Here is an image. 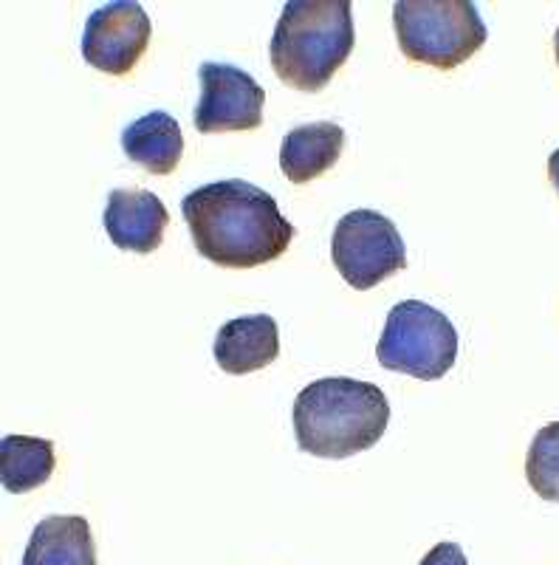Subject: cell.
<instances>
[{"label":"cell","instance_id":"cell-1","mask_svg":"<svg viewBox=\"0 0 559 565\" xmlns=\"http://www.w3.org/2000/svg\"><path fill=\"white\" fill-rule=\"evenodd\" d=\"M193 244L224 269H255L289 249L294 226L266 190L240 179L204 184L181 201Z\"/></svg>","mask_w":559,"mask_h":565},{"label":"cell","instance_id":"cell-2","mask_svg":"<svg viewBox=\"0 0 559 565\" xmlns=\"http://www.w3.org/2000/svg\"><path fill=\"white\" fill-rule=\"evenodd\" d=\"M390 424V405L379 385L329 376L302 387L294 402V436L302 452L351 458L379 444Z\"/></svg>","mask_w":559,"mask_h":565},{"label":"cell","instance_id":"cell-3","mask_svg":"<svg viewBox=\"0 0 559 565\" xmlns=\"http://www.w3.org/2000/svg\"><path fill=\"white\" fill-rule=\"evenodd\" d=\"M356 45L351 0H291L271 34V68L286 85L316 94Z\"/></svg>","mask_w":559,"mask_h":565},{"label":"cell","instance_id":"cell-4","mask_svg":"<svg viewBox=\"0 0 559 565\" xmlns=\"http://www.w3.org/2000/svg\"><path fill=\"white\" fill-rule=\"evenodd\" d=\"M393 29L407 60L441 71L466 63L488 38L472 0H399Z\"/></svg>","mask_w":559,"mask_h":565},{"label":"cell","instance_id":"cell-5","mask_svg":"<svg viewBox=\"0 0 559 565\" xmlns=\"http://www.w3.org/2000/svg\"><path fill=\"white\" fill-rule=\"evenodd\" d=\"M376 356L387 371L436 382L455 365L458 331L444 311L421 300H405L387 315Z\"/></svg>","mask_w":559,"mask_h":565},{"label":"cell","instance_id":"cell-6","mask_svg":"<svg viewBox=\"0 0 559 565\" xmlns=\"http://www.w3.org/2000/svg\"><path fill=\"white\" fill-rule=\"evenodd\" d=\"M331 257L347 286L367 291L396 271L407 269L405 241L387 215L354 210L342 215L331 241Z\"/></svg>","mask_w":559,"mask_h":565},{"label":"cell","instance_id":"cell-7","mask_svg":"<svg viewBox=\"0 0 559 565\" xmlns=\"http://www.w3.org/2000/svg\"><path fill=\"white\" fill-rule=\"evenodd\" d=\"M201 103L193 122L198 134L255 130L264 125L266 90L244 68L229 63L201 65Z\"/></svg>","mask_w":559,"mask_h":565},{"label":"cell","instance_id":"cell-8","mask_svg":"<svg viewBox=\"0 0 559 565\" xmlns=\"http://www.w3.org/2000/svg\"><path fill=\"white\" fill-rule=\"evenodd\" d=\"M150 23L148 12L136 0H116L99 7L85 23L83 57L103 74L125 77L148 52Z\"/></svg>","mask_w":559,"mask_h":565},{"label":"cell","instance_id":"cell-9","mask_svg":"<svg viewBox=\"0 0 559 565\" xmlns=\"http://www.w3.org/2000/svg\"><path fill=\"white\" fill-rule=\"evenodd\" d=\"M103 224L119 249L150 255L164 241L170 212L150 190H114L108 195Z\"/></svg>","mask_w":559,"mask_h":565},{"label":"cell","instance_id":"cell-10","mask_svg":"<svg viewBox=\"0 0 559 565\" xmlns=\"http://www.w3.org/2000/svg\"><path fill=\"white\" fill-rule=\"evenodd\" d=\"M277 353H280V331L275 317L269 315L235 317L221 326L215 337V362L232 376L264 371L277 360Z\"/></svg>","mask_w":559,"mask_h":565},{"label":"cell","instance_id":"cell-11","mask_svg":"<svg viewBox=\"0 0 559 565\" xmlns=\"http://www.w3.org/2000/svg\"><path fill=\"white\" fill-rule=\"evenodd\" d=\"M23 565H97V543L83 514H52L34 526Z\"/></svg>","mask_w":559,"mask_h":565},{"label":"cell","instance_id":"cell-12","mask_svg":"<svg viewBox=\"0 0 559 565\" xmlns=\"http://www.w3.org/2000/svg\"><path fill=\"white\" fill-rule=\"evenodd\" d=\"M345 148V130L334 122H311L289 130L280 148V170L294 184H309L329 173Z\"/></svg>","mask_w":559,"mask_h":565},{"label":"cell","instance_id":"cell-13","mask_svg":"<svg viewBox=\"0 0 559 565\" xmlns=\"http://www.w3.org/2000/svg\"><path fill=\"white\" fill-rule=\"evenodd\" d=\"M122 150L148 173L168 175L184 156V134L168 110H153L125 128Z\"/></svg>","mask_w":559,"mask_h":565},{"label":"cell","instance_id":"cell-14","mask_svg":"<svg viewBox=\"0 0 559 565\" xmlns=\"http://www.w3.org/2000/svg\"><path fill=\"white\" fill-rule=\"evenodd\" d=\"M54 444L49 438L7 436L0 441V481L12 494L43 487L54 472Z\"/></svg>","mask_w":559,"mask_h":565},{"label":"cell","instance_id":"cell-15","mask_svg":"<svg viewBox=\"0 0 559 565\" xmlns=\"http://www.w3.org/2000/svg\"><path fill=\"white\" fill-rule=\"evenodd\" d=\"M526 478L542 501L559 503V422L537 430L526 456Z\"/></svg>","mask_w":559,"mask_h":565},{"label":"cell","instance_id":"cell-16","mask_svg":"<svg viewBox=\"0 0 559 565\" xmlns=\"http://www.w3.org/2000/svg\"><path fill=\"white\" fill-rule=\"evenodd\" d=\"M418 565H470L463 557L461 546L458 543H438L430 554H424V559Z\"/></svg>","mask_w":559,"mask_h":565},{"label":"cell","instance_id":"cell-17","mask_svg":"<svg viewBox=\"0 0 559 565\" xmlns=\"http://www.w3.org/2000/svg\"><path fill=\"white\" fill-rule=\"evenodd\" d=\"M548 179H551L553 190L559 193V150H553L551 159H548Z\"/></svg>","mask_w":559,"mask_h":565},{"label":"cell","instance_id":"cell-18","mask_svg":"<svg viewBox=\"0 0 559 565\" xmlns=\"http://www.w3.org/2000/svg\"><path fill=\"white\" fill-rule=\"evenodd\" d=\"M553 54H557V63H559V29L557 34H553Z\"/></svg>","mask_w":559,"mask_h":565}]
</instances>
